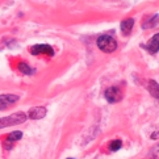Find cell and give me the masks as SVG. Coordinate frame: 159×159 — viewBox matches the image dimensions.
Here are the masks:
<instances>
[{"label":"cell","mask_w":159,"mask_h":159,"mask_svg":"<svg viewBox=\"0 0 159 159\" xmlns=\"http://www.w3.org/2000/svg\"><path fill=\"white\" fill-rule=\"evenodd\" d=\"M133 25H134V20H133V18H126V20H124V21L121 22V32H122L124 34H129V33L132 32Z\"/></svg>","instance_id":"cell-9"},{"label":"cell","mask_w":159,"mask_h":159,"mask_svg":"<svg viewBox=\"0 0 159 159\" xmlns=\"http://www.w3.org/2000/svg\"><path fill=\"white\" fill-rule=\"evenodd\" d=\"M151 138H153V140H157V138H159V132H154Z\"/></svg>","instance_id":"cell-15"},{"label":"cell","mask_w":159,"mask_h":159,"mask_svg":"<svg viewBox=\"0 0 159 159\" xmlns=\"http://www.w3.org/2000/svg\"><path fill=\"white\" fill-rule=\"evenodd\" d=\"M147 89H149V92L151 93V96H154L159 100V84L155 80L150 79V80L147 82Z\"/></svg>","instance_id":"cell-8"},{"label":"cell","mask_w":159,"mask_h":159,"mask_svg":"<svg viewBox=\"0 0 159 159\" xmlns=\"http://www.w3.org/2000/svg\"><path fill=\"white\" fill-rule=\"evenodd\" d=\"M122 146V141L121 140H115V141H112L111 143H109V150L111 151H117V150H120Z\"/></svg>","instance_id":"cell-11"},{"label":"cell","mask_w":159,"mask_h":159,"mask_svg":"<svg viewBox=\"0 0 159 159\" xmlns=\"http://www.w3.org/2000/svg\"><path fill=\"white\" fill-rule=\"evenodd\" d=\"M149 158L150 159H159V145L154 146L150 153H149Z\"/></svg>","instance_id":"cell-13"},{"label":"cell","mask_w":159,"mask_h":159,"mask_svg":"<svg viewBox=\"0 0 159 159\" xmlns=\"http://www.w3.org/2000/svg\"><path fill=\"white\" fill-rule=\"evenodd\" d=\"M25 120H26L25 113L24 112H16V113H13V115H11V116L0 118V129L12 126V125H18V124L25 122Z\"/></svg>","instance_id":"cell-2"},{"label":"cell","mask_w":159,"mask_h":159,"mask_svg":"<svg viewBox=\"0 0 159 159\" xmlns=\"http://www.w3.org/2000/svg\"><path fill=\"white\" fill-rule=\"evenodd\" d=\"M67 159H74V158H67Z\"/></svg>","instance_id":"cell-16"},{"label":"cell","mask_w":159,"mask_h":159,"mask_svg":"<svg viewBox=\"0 0 159 159\" xmlns=\"http://www.w3.org/2000/svg\"><path fill=\"white\" fill-rule=\"evenodd\" d=\"M22 138V132H12L11 134L8 136V141H18V140H21Z\"/></svg>","instance_id":"cell-12"},{"label":"cell","mask_w":159,"mask_h":159,"mask_svg":"<svg viewBox=\"0 0 159 159\" xmlns=\"http://www.w3.org/2000/svg\"><path fill=\"white\" fill-rule=\"evenodd\" d=\"M96 43H97L99 49H100L101 51H104V53H112V51H115L116 49H117L116 39L113 38L112 36H108V34L100 36V37L97 38Z\"/></svg>","instance_id":"cell-1"},{"label":"cell","mask_w":159,"mask_h":159,"mask_svg":"<svg viewBox=\"0 0 159 159\" xmlns=\"http://www.w3.org/2000/svg\"><path fill=\"white\" fill-rule=\"evenodd\" d=\"M146 50L150 54H157L159 51V33L154 34L146 45Z\"/></svg>","instance_id":"cell-7"},{"label":"cell","mask_w":159,"mask_h":159,"mask_svg":"<svg viewBox=\"0 0 159 159\" xmlns=\"http://www.w3.org/2000/svg\"><path fill=\"white\" fill-rule=\"evenodd\" d=\"M18 70L21 71L22 74H25V75H32L33 74V68H31L28 66V64L25 62H21V63H18Z\"/></svg>","instance_id":"cell-10"},{"label":"cell","mask_w":159,"mask_h":159,"mask_svg":"<svg viewBox=\"0 0 159 159\" xmlns=\"http://www.w3.org/2000/svg\"><path fill=\"white\" fill-rule=\"evenodd\" d=\"M104 96H105L107 99V101L108 103H117V101H120L121 99H122V92L120 91V88H117V87H111V88H108L105 93H104Z\"/></svg>","instance_id":"cell-3"},{"label":"cell","mask_w":159,"mask_h":159,"mask_svg":"<svg viewBox=\"0 0 159 159\" xmlns=\"http://www.w3.org/2000/svg\"><path fill=\"white\" fill-rule=\"evenodd\" d=\"M18 100L17 95H12V93H7V95H0V111H4V109L9 108L11 105H13L14 103Z\"/></svg>","instance_id":"cell-4"},{"label":"cell","mask_w":159,"mask_h":159,"mask_svg":"<svg viewBox=\"0 0 159 159\" xmlns=\"http://www.w3.org/2000/svg\"><path fill=\"white\" fill-rule=\"evenodd\" d=\"M29 118H32V120H41V118H43L45 116H46V108L45 107H34V108H31L29 109Z\"/></svg>","instance_id":"cell-6"},{"label":"cell","mask_w":159,"mask_h":159,"mask_svg":"<svg viewBox=\"0 0 159 159\" xmlns=\"http://www.w3.org/2000/svg\"><path fill=\"white\" fill-rule=\"evenodd\" d=\"M31 54L38 55V54H47V55H54V49L50 45H34L31 47Z\"/></svg>","instance_id":"cell-5"},{"label":"cell","mask_w":159,"mask_h":159,"mask_svg":"<svg viewBox=\"0 0 159 159\" xmlns=\"http://www.w3.org/2000/svg\"><path fill=\"white\" fill-rule=\"evenodd\" d=\"M159 24V14H155L151 18H149V24H147V28H153V26H157Z\"/></svg>","instance_id":"cell-14"}]
</instances>
